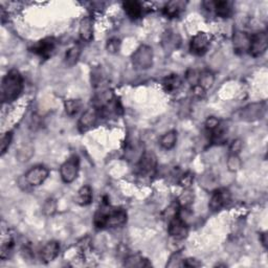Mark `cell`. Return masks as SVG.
Listing matches in <instances>:
<instances>
[{
	"instance_id": "obj_14",
	"label": "cell",
	"mask_w": 268,
	"mask_h": 268,
	"mask_svg": "<svg viewBox=\"0 0 268 268\" xmlns=\"http://www.w3.org/2000/svg\"><path fill=\"white\" fill-rule=\"evenodd\" d=\"M203 5L205 9L213 10L221 18H228L232 15L233 6L229 1H205Z\"/></svg>"
},
{
	"instance_id": "obj_31",
	"label": "cell",
	"mask_w": 268,
	"mask_h": 268,
	"mask_svg": "<svg viewBox=\"0 0 268 268\" xmlns=\"http://www.w3.org/2000/svg\"><path fill=\"white\" fill-rule=\"evenodd\" d=\"M13 134L12 132H6L1 137V144H0V148H1V155H4V153L9 149L10 145L12 143Z\"/></svg>"
},
{
	"instance_id": "obj_10",
	"label": "cell",
	"mask_w": 268,
	"mask_h": 268,
	"mask_svg": "<svg viewBox=\"0 0 268 268\" xmlns=\"http://www.w3.org/2000/svg\"><path fill=\"white\" fill-rule=\"evenodd\" d=\"M231 201V192L226 189H218L212 194L209 208L213 212H218Z\"/></svg>"
},
{
	"instance_id": "obj_9",
	"label": "cell",
	"mask_w": 268,
	"mask_h": 268,
	"mask_svg": "<svg viewBox=\"0 0 268 268\" xmlns=\"http://www.w3.org/2000/svg\"><path fill=\"white\" fill-rule=\"evenodd\" d=\"M168 231H169L170 236L176 240H181L186 238L188 235L187 222L181 219L177 214V215L169 220V228H168Z\"/></svg>"
},
{
	"instance_id": "obj_5",
	"label": "cell",
	"mask_w": 268,
	"mask_h": 268,
	"mask_svg": "<svg viewBox=\"0 0 268 268\" xmlns=\"http://www.w3.org/2000/svg\"><path fill=\"white\" fill-rule=\"evenodd\" d=\"M266 112L265 103H252L240 111V120L243 122H256L261 120Z\"/></svg>"
},
{
	"instance_id": "obj_19",
	"label": "cell",
	"mask_w": 268,
	"mask_h": 268,
	"mask_svg": "<svg viewBox=\"0 0 268 268\" xmlns=\"http://www.w3.org/2000/svg\"><path fill=\"white\" fill-rule=\"evenodd\" d=\"M186 5L187 2L180 1V0H177V1H170L165 5L164 14L169 18H176L185 11Z\"/></svg>"
},
{
	"instance_id": "obj_28",
	"label": "cell",
	"mask_w": 268,
	"mask_h": 268,
	"mask_svg": "<svg viewBox=\"0 0 268 268\" xmlns=\"http://www.w3.org/2000/svg\"><path fill=\"white\" fill-rule=\"evenodd\" d=\"M65 111L68 116L73 117L78 113L82 107V103L80 99H67L64 104Z\"/></svg>"
},
{
	"instance_id": "obj_27",
	"label": "cell",
	"mask_w": 268,
	"mask_h": 268,
	"mask_svg": "<svg viewBox=\"0 0 268 268\" xmlns=\"http://www.w3.org/2000/svg\"><path fill=\"white\" fill-rule=\"evenodd\" d=\"M125 266H127V267H147V266H151V263H149L148 260H146L145 258H143L139 255H134V256H130L126 259Z\"/></svg>"
},
{
	"instance_id": "obj_1",
	"label": "cell",
	"mask_w": 268,
	"mask_h": 268,
	"mask_svg": "<svg viewBox=\"0 0 268 268\" xmlns=\"http://www.w3.org/2000/svg\"><path fill=\"white\" fill-rule=\"evenodd\" d=\"M24 89V79L21 73L16 70L7 73L1 83V101L11 103L16 99Z\"/></svg>"
},
{
	"instance_id": "obj_26",
	"label": "cell",
	"mask_w": 268,
	"mask_h": 268,
	"mask_svg": "<svg viewBox=\"0 0 268 268\" xmlns=\"http://www.w3.org/2000/svg\"><path fill=\"white\" fill-rule=\"evenodd\" d=\"M194 201V192L190 189H185L177 199V204L180 209H189Z\"/></svg>"
},
{
	"instance_id": "obj_20",
	"label": "cell",
	"mask_w": 268,
	"mask_h": 268,
	"mask_svg": "<svg viewBox=\"0 0 268 268\" xmlns=\"http://www.w3.org/2000/svg\"><path fill=\"white\" fill-rule=\"evenodd\" d=\"M122 7L128 16L133 20L140 18L143 14V6L137 1H126L122 3Z\"/></svg>"
},
{
	"instance_id": "obj_33",
	"label": "cell",
	"mask_w": 268,
	"mask_h": 268,
	"mask_svg": "<svg viewBox=\"0 0 268 268\" xmlns=\"http://www.w3.org/2000/svg\"><path fill=\"white\" fill-rule=\"evenodd\" d=\"M242 147H243V143L241 140H235L232 144L231 146H229V154H237L239 155V153L241 152L242 150Z\"/></svg>"
},
{
	"instance_id": "obj_37",
	"label": "cell",
	"mask_w": 268,
	"mask_h": 268,
	"mask_svg": "<svg viewBox=\"0 0 268 268\" xmlns=\"http://www.w3.org/2000/svg\"><path fill=\"white\" fill-rule=\"evenodd\" d=\"M193 94L198 97H201L202 96H204L205 90L199 85H195V86H193Z\"/></svg>"
},
{
	"instance_id": "obj_8",
	"label": "cell",
	"mask_w": 268,
	"mask_h": 268,
	"mask_svg": "<svg viewBox=\"0 0 268 268\" xmlns=\"http://www.w3.org/2000/svg\"><path fill=\"white\" fill-rule=\"evenodd\" d=\"M56 40L55 38L52 37H48L44 38V39L40 40L38 43H36L34 47L32 48V51L36 55L41 57L42 59L48 60L49 57L53 53L56 49Z\"/></svg>"
},
{
	"instance_id": "obj_18",
	"label": "cell",
	"mask_w": 268,
	"mask_h": 268,
	"mask_svg": "<svg viewBox=\"0 0 268 268\" xmlns=\"http://www.w3.org/2000/svg\"><path fill=\"white\" fill-rule=\"evenodd\" d=\"M60 252V244L57 241L49 242L41 250V259L45 263H49L55 260Z\"/></svg>"
},
{
	"instance_id": "obj_16",
	"label": "cell",
	"mask_w": 268,
	"mask_h": 268,
	"mask_svg": "<svg viewBox=\"0 0 268 268\" xmlns=\"http://www.w3.org/2000/svg\"><path fill=\"white\" fill-rule=\"evenodd\" d=\"M250 44V36L246 33L241 32V30H237L233 36V47L234 50L238 55H242L248 51Z\"/></svg>"
},
{
	"instance_id": "obj_22",
	"label": "cell",
	"mask_w": 268,
	"mask_h": 268,
	"mask_svg": "<svg viewBox=\"0 0 268 268\" xmlns=\"http://www.w3.org/2000/svg\"><path fill=\"white\" fill-rule=\"evenodd\" d=\"M176 143H177V132L175 130H171V131L165 133L159 140L160 146L166 150L173 149Z\"/></svg>"
},
{
	"instance_id": "obj_36",
	"label": "cell",
	"mask_w": 268,
	"mask_h": 268,
	"mask_svg": "<svg viewBox=\"0 0 268 268\" xmlns=\"http://www.w3.org/2000/svg\"><path fill=\"white\" fill-rule=\"evenodd\" d=\"M182 266H186V267H199V266H201V263L199 262L198 260H196V259L189 258V259H183Z\"/></svg>"
},
{
	"instance_id": "obj_24",
	"label": "cell",
	"mask_w": 268,
	"mask_h": 268,
	"mask_svg": "<svg viewBox=\"0 0 268 268\" xmlns=\"http://www.w3.org/2000/svg\"><path fill=\"white\" fill-rule=\"evenodd\" d=\"M80 56H81V48L79 47V45H73V47L68 49L65 53V58H64L65 64L67 66L73 67L79 61Z\"/></svg>"
},
{
	"instance_id": "obj_2",
	"label": "cell",
	"mask_w": 268,
	"mask_h": 268,
	"mask_svg": "<svg viewBox=\"0 0 268 268\" xmlns=\"http://www.w3.org/2000/svg\"><path fill=\"white\" fill-rule=\"evenodd\" d=\"M127 221V213L122 209H99L95 215L94 223L97 228L121 226Z\"/></svg>"
},
{
	"instance_id": "obj_13",
	"label": "cell",
	"mask_w": 268,
	"mask_h": 268,
	"mask_svg": "<svg viewBox=\"0 0 268 268\" xmlns=\"http://www.w3.org/2000/svg\"><path fill=\"white\" fill-rule=\"evenodd\" d=\"M99 116V113L97 109L94 108H89L86 111H84V113L81 116L78 122V129L80 132H86L89 129L93 128L96 124L97 118Z\"/></svg>"
},
{
	"instance_id": "obj_7",
	"label": "cell",
	"mask_w": 268,
	"mask_h": 268,
	"mask_svg": "<svg viewBox=\"0 0 268 268\" xmlns=\"http://www.w3.org/2000/svg\"><path fill=\"white\" fill-rule=\"evenodd\" d=\"M268 47V37L266 32H259L250 36L248 52L252 57H260L266 51Z\"/></svg>"
},
{
	"instance_id": "obj_29",
	"label": "cell",
	"mask_w": 268,
	"mask_h": 268,
	"mask_svg": "<svg viewBox=\"0 0 268 268\" xmlns=\"http://www.w3.org/2000/svg\"><path fill=\"white\" fill-rule=\"evenodd\" d=\"M242 162L237 154H229L227 158V168L231 172H237L241 169Z\"/></svg>"
},
{
	"instance_id": "obj_25",
	"label": "cell",
	"mask_w": 268,
	"mask_h": 268,
	"mask_svg": "<svg viewBox=\"0 0 268 268\" xmlns=\"http://www.w3.org/2000/svg\"><path fill=\"white\" fill-rule=\"evenodd\" d=\"M214 81H215V76H214L213 73H211L209 71H205V72H202V73H199L197 85H199L206 91L213 86Z\"/></svg>"
},
{
	"instance_id": "obj_30",
	"label": "cell",
	"mask_w": 268,
	"mask_h": 268,
	"mask_svg": "<svg viewBox=\"0 0 268 268\" xmlns=\"http://www.w3.org/2000/svg\"><path fill=\"white\" fill-rule=\"evenodd\" d=\"M42 211L44 213V215L47 216H52L53 214L57 211V201L53 198H49L45 200Z\"/></svg>"
},
{
	"instance_id": "obj_21",
	"label": "cell",
	"mask_w": 268,
	"mask_h": 268,
	"mask_svg": "<svg viewBox=\"0 0 268 268\" xmlns=\"http://www.w3.org/2000/svg\"><path fill=\"white\" fill-rule=\"evenodd\" d=\"M75 201L78 204L82 206H86L91 203L93 201V190L89 186H84L79 191L78 194H76Z\"/></svg>"
},
{
	"instance_id": "obj_12",
	"label": "cell",
	"mask_w": 268,
	"mask_h": 268,
	"mask_svg": "<svg viewBox=\"0 0 268 268\" xmlns=\"http://www.w3.org/2000/svg\"><path fill=\"white\" fill-rule=\"evenodd\" d=\"M210 47L209 37L204 33H198L195 35L190 43V50L196 56H202L208 51Z\"/></svg>"
},
{
	"instance_id": "obj_23",
	"label": "cell",
	"mask_w": 268,
	"mask_h": 268,
	"mask_svg": "<svg viewBox=\"0 0 268 268\" xmlns=\"http://www.w3.org/2000/svg\"><path fill=\"white\" fill-rule=\"evenodd\" d=\"M163 85L167 93H173V91L178 90L181 86V79L177 74H170L164 80Z\"/></svg>"
},
{
	"instance_id": "obj_6",
	"label": "cell",
	"mask_w": 268,
	"mask_h": 268,
	"mask_svg": "<svg viewBox=\"0 0 268 268\" xmlns=\"http://www.w3.org/2000/svg\"><path fill=\"white\" fill-rule=\"evenodd\" d=\"M157 158L152 151H145L137 163V169L143 176L153 175L156 170Z\"/></svg>"
},
{
	"instance_id": "obj_35",
	"label": "cell",
	"mask_w": 268,
	"mask_h": 268,
	"mask_svg": "<svg viewBox=\"0 0 268 268\" xmlns=\"http://www.w3.org/2000/svg\"><path fill=\"white\" fill-rule=\"evenodd\" d=\"M219 124H220V121L217 118L211 117L205 121V128H206V130H208V131L211 132L214 129H216L219 126Z\"/></svg>"
},
{
	"instance_id": "obj_4",
	"label": "cell",
	"mask_w": 268,
	"mask_h": 268,
	"mask_svg": "<svg viewBox=\"0 0 268 268\" xmlns=\"http://www.w3.org/2000/svg\"><path fill=\"white\" fill-rule=\"evenodd\" d=\"M79 167L80 162L78 156H72L70 159H67L60 168V175L63 182L72 183L73 181H74L76 177H78Z\"/></svg>"
},
{
	"instance_id": "obj_15",
	"label": "cell",
	"mask_w": 268,
	"mask_h": 268,
	"mask_svg": "<svg viewBox=\"0 0 268 268\" xmlns=\"http://www.w3.org/2000/svg\"><path fill=\"white\" fill-rule=\"evenodd\" d=\"M181 43V38L179 34L175 30L168 29L164 33L162 37V45L163 49L167 52H172L179 48Z\"/></svg>"
},
{
	"instance_id": "obj_3",
	"label": "cell",
	"mask_w": 268,
	"mask_h": 268,
	"mask_svg": "<svg viewBox=\"0 0 268 268\" xmlns=\"http://www.w3.org/2000/svg\"><path fill=\"white\" fill-rule=\"evenodd\" d=\"M131 59L135 70H149L153 65V50L149 45H141V47L133 52Z\"/></svg>"
},
{
	"instance_id": "obj_34",
	"label": "cell",
	"mask_w": 268,
	"mask_h": 268,
	"mask_svg": "<svg viewBox=\"0 0 268 268\" xmlns=\"http://www.w3.org/2000/svg\"><path fill=\"white\" fill-rule=\"evenodd\" d=\"M193 179H194V176L191 173H187L183 176H181V178L179 180V185L185 189H189L191 185H192Z\"/></svg>"
},
{
	"instance_id": "obj_11",
	"label": "cell",
	"mask_w": 268,
	"mask_h": 268,
	"mask_svg": "<svg viewBox=\"0 0 268 268\" xmlns=\"http://www.w3.org/2000/svg\"><path fill=\"white\" fill-rule=\"evenodd\" d=\"M49 170L43 166H36L29 169L25 174V180L29 186L38 187L49 177Z\"/></svg>"
},
{
	"instance_id": "obj_17",
	"label": "cell",
	"mask_w": 268,
	"mask_h": 268,
	"mask_svg": "<svg viewBox=\"0 0 268 268\" xmlns=\"http://www.w3.org/2000/svg\"><path fill=\"white\" fill-rule=\"evenodd\" d=\"M80 37L83 41L89 42L94 37V20L90 16L84 17L80 22Z\"/></svg>"
},
{
	"instance_id": "obj_32",
	"label": "cell",
	"mask_w": 268,
	"mask_h": 268,
	"mask_svg": "<svg viewBox=\"0 0 268 268\" xmlns=\"http://www.w3.org/2000/svg\"><path fill=\"white\" fill-rule=\"evenodd\" d=\"M121 48V41L118 38H112V39L107 41L106 49L110 53H117Z\"/></svg>"
}]
</instances>
